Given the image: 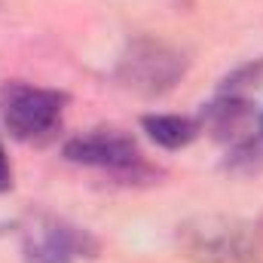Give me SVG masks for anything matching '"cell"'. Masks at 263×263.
Masks as SVG:
<instances>
[{
    "instance_id": "1",
    "label": "cell",
    "mask_w": 263,
    "mask_h": 263,
    "mask_svg": "<svg viewBox=\"0 0 263 263\" xmlns=\"http://www.w3.org/2000/svg\"><path fill=\"white\" fill-rule=\"evenodd\" d=\"M181 248L193 263H263V220L199 217L184 223Z\"/></svg>"
},
{
    "instance_id": "2",
    "label": "cell",
    "mask_w": 263,
    "mask_h": 263,
    "mask_svg": "<svg viewBox=\"0 0 263 263\" xmlns=\"http://www.w3.org/2000/svg\"><path fill=\"white\" fill-rule=\"evenodd\" d=\"M67 98L55 89L31 86V83H6L0 89V110L3 123L12 138L40 144L49 141L55 129L62 126Z\"/></svg>"
},
{
    "instance_id": "3",
    "label": "cell",
    "mask_w": 263,
    "mask_h": 263,
    "mask_svg": "<svg viewBox=\"0 0 263 263\" xmlns=\"http://www.w3.org/2000/svg\"><path fill=\"white\" fill-rule=\"evenodd\" d=\"M184 70H187V59L181 49L162 40L141 37L123 52L117 77L123 80V86L141 95H162L184 77Z\"/></svg>"
},
{
    "instance_id": "4",
    "label": "cell",
    "mask_w": 263,
    "mask_h": 263,
    "mask_svg": "<svg viewBox=\"0 0 263 263\" xmlns=\"http://www.w3.org/2000/svg\"><path fill=\"white\" fill-rule=\"evenodd\" d=\"M65 156L77 165H92L120 178H141L147 175V162L129 135L117 129H95L65 144Z\"/></svg>"
},
{
    "instance_id": "5",
    "label": "cell",
    "mask_w": 263,
    "mask_h": 263,
    "mask_svg": "<svg viewBox=\"0 0 263 263\" xmlns=\"http://www.w3.org/2000/svg\"><path fill=\"white\" fill-rule=\"evenodd\" d=\"M25 263H77L95 251V242L65 220L43 217L25 233Z\"/></svg>"
},
{
    "instance_id": "6",
    "label": "cell",
    "mask_w": 263,
    "mask_h": 263,
    "mask_svg": "<svg viewBox=\"0 0 263 263\" xmlns=\"http://www.w3.org/2000/svg\"><path fill=\"white\" fill-rule=\"evenodd\" d=\"M251 120H254L251 104H248L245 98H239L236 92H223V95H220L217 101H211V104L205 107V114H202V126H208L217 138L236 141V144L248 141L245 132L251 129Z\"/></svg>"
},
{
    "instance_id": "7",
    "label": "cell",
    "mask_w": 263,
    "mask_h": 263,
    "mask_svg": "<svg viewBox=\"0 0 263 263\" xmlns=\"http://www.w3.org/2000/svg\"><path fill=\"white\" fill-rule=\"evenodd\" d=\"M144 132L165 150H178L193 144L202 132V123L190 120V117H178V114H150L141 120Z\"/></svg>"
},
{
    "instance_id": "8",
    "label": "cell",
    "mask_w": 263,
    "mask_h": 263,
    "mask_svg": "<svg viewBox=\"0 0 263 263\" xmlns=\"http://www.w3.org/2000/svg\"><path fill=\"white\" fill-rule=\"evenodd\" d=\"M12 187V168H9V159H6V150L0 144V193H6Z\"/></svg>"
},
{
    "instance_id": "9",
    "label": "cell",
    "mask_w": 263,
    "mask_h": 263,
    "mask_svg": "<svg viewBox=\"0 0 263 263\" xmlns=\"http://www.w3.org/2000/svg\"><path fill=\"white\" fill-rule=\"evenodd\" d=\"M260 135H263V114H260Z\"/></svg>"
}]
</instances>
